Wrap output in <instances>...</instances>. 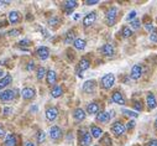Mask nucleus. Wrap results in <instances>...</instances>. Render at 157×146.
Listing matches in <instances>:
<instances>
[{
  "label": "nucleus",
  "mask_w": 157,
  "mask_h": 146,
  "mask_svg": "<svg viewBox=\"0 0 157 146\" xmlns=\"http://www.w3.org/2000/svg\"><path fill=\"white\" fill-rule=\"evenodd\" d=\"M131 78L132 79H139L141 76H142V68L140 67V66H137V64H135L132 68H131Z\"/></svg>",
  "instance_id": "dca6fc26"
},
{
  "label": "nucleus",
  "mask_w": 157,
  "mask_h": 146,
  "mask_svg": "<svg viewBox=\"0 0 157 146\" xmlns=\"http://www.w3.org/2000/svg\"><path fill=\"white\" fill-rule=\"evenodd\" d=\"M24 146H36V145H35V144H33V142H31V141H26V142H25V145H24Z\"/></svg>",
  "instance_id": "de8ad7c7"
},
{
  "label": "nucleus",
  "mask_w": 157,
  "mask_h": 146,
  "mask_svg": "<svg viewBox=\"0 0 157 146\" xmlns=\"http://www.w3.org/2000/svg\"><path fill=\"white\" fill-rule=\"evenodd\" d=\"M50 137L52 140H59L62 137V130L59 126H52L50 129Z\"/></svg>",
  "instance_id": "1a4fd4ad"
},
{
  "label": "nucleus",
  "mask_w": 157,
  "mask_h": 146,
  "mask_svg": "<svg viewBox=\"0 0 157 146\" xmlns=\"http://www.w3.org/2000/svg\"><path fill=\"white\" fill-rule=\"evenodd\" d=\"M79 17H81V16H79V14H74V15H73V20H74V21L79 20Z\"/></svg>",
  "instance_id": "09e8293b"
},
{
  "label": "nucleus",
  "mask_w": 157,
  "mask_h": 146,
  "mask_svg": "<svg viewBox=\"0 0 157 146\" xmlns=\"http://www.w3.org/2000/svg\"><path fill=\"white\" fill-rule=\"evenodd\" d=\"M121 33H123V37H130V36L132 35V30H131L130 27H128V26H125V27L123 29V31H121Z\"/></svg>",
  "instance_id": "72a5a7b5"
},
{
  "label": "nucleus",
  "mask_w": 157,
  "mask_h": 146,
  "mask_svg": "<svg viewBox=\"0 0 157 146\" xmlns=\"http://www.w3.org/2000/svg\"><path fill=\"white\" fill-rule=\"evenodd\" d=\"M4 75H5V73H4V71H2V69H0V79H3V78L5 77Z\"/></svg>",
  "instance_id": "3c124183"
},
{
  "label": "nucleus",
  "mask_w": 157,
  "mask_h": 146,
  "mask_svg": "<svg viewBox=\"0 0 157 146\" xmlns=\"http://www.w3.org/2000/svg\"><path fill=\"white\" fill-rule=\"evenodd\" d=\"M135 124H136V123H135L134 120H131V121H129V123H128V125H126V128H125V129H128V130H131V129L135 126Z\"/></svg>",
  "instance_id": "a19ab883"
},
{
  "label": "nucleus",
  "mask_w": 157,
  "mask_h": 146,
  "mask_svg": "<svg viewBox=\"0 0 157 146\" xmlns=\"http://www.w3.org/2000/svg\"><path fill=\"white\" fill-rule=\"evenodd\" d=\"M74 40H75V39H74V31H73V30L68 31V32H67V35H66L64 42H66V44H71V42H73Z\"/></svg>",
  "instance_id": "cd10ccee"
},
{
  "label": "nucleus",
  "mask_w": 157,
  "mask_h": 146,
  "mask_svg": "<svg viewBox=\"0 0 157 146\" xmlns=\"http://www.w3.org/2000/svg\"><path fill=\"white\" fill-rule=\"evenodd\" d=\"M100 51H101L103 55H105V56H108V57H111V56H114V53H115V48H114V46H113L111 44H105V45L100 48Z\"/></svg>",
  "instance_id": "9b49d317"
},
{
  "label": "nucleus",
  "mask_w": 157,
  "mask_h": 146,
  "mask_svg": "<svg viewBox=\"0 0 157 146\" xmlns=\"http://www.w3.org/2000/svg\"><path fill=\"white\" fill-rule=\"evenodd\" d=\"M95 20H97V13H89L86 17H84V20H83V25H84V27H89V26H92L94 22H95Z\"/></svg>",
  "instance_id": "6e6552de"
},
{
  "label": "nucleus",
  "mask_w": 157,
  "mask_h": 146,
  "mask_svg": "<svg viewBox=\"0 0 157 146\" xmlns=\"http://www.w3.org/2000/svg\"><path fill=\"white\" fill-rule=\"evenodd\" d=\"M62 94H63L62 87H61V86H53V88H52V90H51V95H52L53 98H58V97H61Z\"/></svg>",
  "instance_id": "393cba45"
},
{
  "label": "nucleus",
  "mask_w": 157,
  "mask_h": 146,
  "mask_svg": "<svg viewBox=\"0 0 157 146\" xmlns=\"http://www.w3.org/2000/svg\"><path fill=\"white\" fill-rule=\"evenodd\" d=\"M4 135H5V130H4L3 128H0V137L4 136Z\"/></svg>",
  "instance_id": "8fccbe9b"
},
{
  "label": "nucleus",
  "mask_w": 157,
  "mask_h": 146,
  "mask_svg": "<svg viewBox=\"0 0 157 146\" xmlns=\"http://www.w3.org/2000/svg\"><path fill=\"white\" fill-rule=\"evenodd\" d=\"M10 113H13V109L11 108H4V114L5 115H9Z\"/></svg>",
  "instance_id": "49530a36"
},
{
  "label": "nucleus",
  "mask_w": 157,
  "mask_h": 146,
  "mask_svg": "<svg viewBox=\"0 0 157 146\" xmlns=\"http://www.w3.org/2000/svg\"><path fill=\"white\" fill-rule=\"evenodd\" d=\"M46 79H47V84L48 86H55L56 84V81H57V75L55 71H48L46 73Z\"/></svg>",
  "instance_id": "4468645a"
},
{
  "label": "nucleus",
  "mask_w": 157,
  "mask_h": 146,
  "mask_svg": "<svg viewBox=\"0 0 157 146\" xmlns=\"http://www.w3.org/2000/svg\"><path fill=\"white\" fill-rule=\"evenodd\" d=\"M79 146H89L92 144V135L87 133V129L79 130V140H78Z\"/></svg>",
  "instance_id": "f257e3e1"
},
{
  "label": "nucleus",
  "mask_w": 157,
  "mask_h": 146,
  "mask_svg": "<svg viewBox=\"0 0 157 146\" xmlns=\"http://www.w3.org/2000/svg\"><path fill=\"white\" fill-rule=\"evenodd\" d=\"M21 16H20V13L19 11H10L9 13V21L11 24H17L20 21Z\"/></svg>",
  "instance_id": "4be33fe9"
},
{
  "label": "nucleus",
  "mask_w": 157,
  "mask_h": 146,
  "mask_svg": "<svg viewBox=\"0 0 157 146\" xmlns=\"http://www.w3.org/2000/svg\"><path fill=\"white\" fill-rule=\"evenodd\" d=\"M150 40H151V42L157 44V30H156V29L151 32V35H150Z\"/></svg>",
  "instance_id": "e433bc0d"
},
{
  "label": "nucleus",
  "mask_w": 157,
  "mask_h": 146,
  "mask_svg": "<svg viewBox=\"0 0 157 146\" xmlns=\"http://www.w3.org/2000/svg\"><path fill=\"white\" fill-rule=\"evenodd\" d=\"M36 55L38 56V58H40V60L45 61V60H47L48 56H50V50H48L46 46H41V47H38V48H37Z\"/></svg>",
  "instance_id": "0eeeda50"
},
{
  "label": "nucleus",
  "mask_w": 157,
  "mask_h": 146,
  "mask_svg": "<svg viewBox=\"0 0 157 146\" xmlns=\"http://www.w3.org/2000/svg\"><path fill=\"white\" fill-rule=\"evenodd\" d=\"M73 118H74L75 121H82V120L86 119V112L83 110V109L78 108L73 112Z\"/></svg>",
  "instance_id": "2eb2a0df"
},
{
  "label": "nucleus",
  "mask_w": 157,
  "mask_h": 146,
  "mask_svg": "<svg viewBox=\"0 0 157 146\" xmlns=\"http://www.w3.org/2000/svg\"><path fill=\"white\" fill-rule=\"evenodd\" d=\"M115 83V76L113 73H108L101 78V87L104 89H110Z\"/></svg>",
  "instance_id": "7ed1b4c3"
},
{
  "label": "nucleus",
  "mask_w": 157,
  "mask_h": 146,
  "mask_svg": "<svg viewBox=\"0 0 157 146\" xmlns=\"http://www.w3.org/2000/svg\"><path fill=\"white\" fill-rule=\"evenodd\" d=\"M97 119H98V121H99V123L106 124V123H109V120H110V114H109L108 112H101V113H98Z\"/></svg>",
  "instance_id": "412c9836"
},
{
  "label": "nucleus",
  "mask_w": 157,
  "mask_h": 146,
  "mask_svg": "<svg viewBox=\"0 0 157 146\" xmlns=\"http://www.w3.org/2000/svg\"><path fill=\"white\" fill-rule=\"evenodd\" d=\"M130 25H131V30H135V31H136V30H139V29L141 27V22H140V20H139V19L132 20Z\"/></svg>",
  "instance_id": "2f4dec72"
},
{
  "label": "nucleus",
  "mask_w": 157,
  "mask_h": 146,
  "mask_svg": "<svg viewBox=\"0 0 157 146\" xmlns=\"http://www.w3.org/2000/svg\"><path fill=\"white\" fill-rule=\"evenodd\" d=\"M145 29H146L147 31H151V32H152V31L155 30V26H153L151 22H147V24H146V26H145Z\"/></svg>",
  "instance_id": "ea45409f"
},
{
  "label": "nucleus",
  "mask_w": 157,
  "mask_h": 146,
  "mask_svg": "<svg viewBox=\"0 0 157 146\" xmlns=\"http://www.w3.org/2000/svg\"><path fill=\"white\" fill-rule=\"evenodd\" d=\"M15 93L16 90H11V89H6V90H3L0 93V100L3 102H10L15 98Z\"/></svg>",
  "instance_id": "20e7f679"
},
{
  "label": "nucleus",
  "mask_w": 157,
  "mask_h": 146,
  "mask_svg": "<svg viewBox=\"0 0 157 146\" xmlns=\"http://www.w3.org/2000/svg\"><path fill=\"white\" fill-rule=\"evenodd\" d=\"M9 4H10V2H0V5H3V6L9 5Z\"/></svg>",
  "instance_id": "603ef678"
},
{
  "label": "nucleus",
  "mask_w": 157,
  "mask_h": 146,
  "mask_svg": "<svg viewBox=\"0 0 157 146\" xmlns=\"http://www.w3.org/2000/svg\"><path fill=\"white\" fill-rule=\"evenodd\" d=\"M111 100L115 104H119V105H124L125 104V98L123 97V94L120 92H114L111 94Z\"/></svg>",
  "instance_id": "f8f14e48"
},
{
  "label": "nucleus",
  "mask_w": 157,
  "mask_h": 146,
  "mask_svg": "<svg viewBox=\"0 0 157 146\" xmlns=\"http://www.w3.org/2000/svg\"><path fill=\"white\" fill-rule=\"evenodd\" d=\"M155 128H156V129H157V119H156V120H155Z\"/></svg>",
  "instance_id": "5fc2aeb1"
},
{
  "label": "nucleus",
  "mask_w": 157,
  "mask_h": 146,
  "mask_svg": "<svg viewBox=\"0 0 157 146\" xmlns=\"http://www.w3.org/2000/svg\"><path fill=\"white\" fill-rule=\"evenodd\" d=\"M86 4L87 5H95V4H98V0H87Z\"/></svg>",
  "instance_id": "c03bdc74"
},
{
  "label": "nucleus",
  "mask_w": 157,
  "mask_h": 146,
  "mask_svg": "<svg viewBox=\"0 0 157 146\" xmlns=\"http://www.w3.org/2000/svg\"><path fill=\"white\" fill-rule=\"evenodd\" d=\"M90 134H92V137H95V139H99L103 134V130L97 126V125H92L90 126Z\"/></svg>",
  "instance_id": "5701e85b"
},
{
  "label": "nucleus",
  "mask_w": 157,
  "mask_h": 146,
  "mask_svg": "<svg viewBox=\"0 0 157 146\" xmlns=\"http://www.w3.org/2000/svg\"><path fill=\"white\" fill-rule=\"evenodd\" d=\"M20 33H21V31L19 29H14V30H10L8 32V35H10V36H19Z\"/></svg>",
  "instance_id": "4c0bfd02"
},
{
  "label": "nucleus",
  "mask_w": 157,
  "mask_h": 146,
  "mask_svg": "<svg viewBox=\"0 0 157 146\" xmlns=\"http://www.w3.org/2000/svg\"><path fill=\"white\" fill-rule=\"evenodd\" d=\"M4 144H5V146H16V144H17V137H16V135H15V134H9V135L6 136Z\"/></svg>",
  "instance_id": "6ab92c4d"
},
{
  "label": "nucleus",
  "mask_w": 157,
  "mask_h": 146,
  "mask_svg": "<svg viewBox=\"0 0 157 146\" xmlns=\"http://www.w3.org/2000/svg\"><path fill=\"white\" fill-rule=\"evenodd\" d=\"M134 108H135V109H137V110H142V105H141V102H139V100L134 102Z\"/></svg>",
  "instance_id": "58836bf2"
},
{
  "label": "nucleus",
  "mask_w": 157,
  "mask_h": 146,
  "mask_svg": "<svg viewBox=\"0 0 157 146\" xmlns=\"http://www.w3.org/2000/svg\"><path fill=\"white\" fill-rule=\"evenodd\" d=\"M136 15H137V13H136L135 10H132V11L129 13V15L125 17V20H126V21H132V20L136 19Z\"/></svg>",
  "instance_id": "f704fd0d"
},
{
  "label": "nucleus",
  "mask_w": 157,
  "mask_h": 146,
  "mask_svg": "<svg viewBox=\"0 0 157 146\" xmlns=\"http://www.w3.org/2000/svg\"><path fill=\"white\" fill-rule=\"evenodd\" d=\"M146 103H147V106L148 109H155L157 106V100L155 98V95L152 93H148L147 97H146Z\"/></svg>",
  "instance_id": "a211bd4d"
},
{
  "label": "nucleus",
  "mask_w": 157,
  "mask_h": 146,
  "mask_svg": "<svg viewBox=\"0 0 157 146\" xmlns=\"http://www.w3.org/2000/svg\"><path fill=\"white\" fill-rule=\"evenodd\" d=\"M11 82H13V77L10 75H6L2 81H0V90H2L3 88H5L6 86H9Z\"/></svg>",
  "instance_id": "a878e982"
},
{
  "label": "nucleus",
  "mask_w": 157,
  "mask_h": 146,
  "mask_svg": "<svg viewBox=\"0 0 157 146\" xmlns=\"http://www.w3.org/2000/svg\"><path fill=\"white\" fill-rule=\"evenodd\" d=\"M35 94H36V93H35V89H33V88H24L22 92H21L22 98L26 99V100L32 99V98L35 97Z\"/></svg>",
  "instance_id": "f3484780"
},
{
  "label": "nucleus",
  "mask_w": 157,
  "mask_h": 146,
  "mask_svg": "<svg viewBox=\"0 0 157 146\" xmlns=\"http://www.w3.org/2000/svg\"><path fill=\"white\" fill-rule=\"evenodd\" d=\"M30 44H31V42H30V40H22V41H20V42H19V45H20V46H30Z\"/></svg>",
  "instance_id": "79ce46f5"
},
{
  "label": "nucleus",
  "mask_w": 157,
  "mask_h": 146,
  "mask_svg": "<svg viewBox=\"0 0 157 146\" xmlns=\"http://www.w3.org/2000/svg\"><path fill=\"white\" fill-rule=\"evenodd\" d=\"M116 14H117V8L115 6H111L106 10L105 13V20H106V24L109 26H113L116 21Z\"/></svg>",
  "instance_id": "f03ea898"
},
{
  "label": "nucleus",
  "mask_w": 157,
  "mask_h": 146,
  "mask_svg": "<svg viewBox=\"0 0 157 146\" xmlns=\"http://www.w3.org/2000/svg\"><path fill=\"white\" fill-rule=\"evenodd\" d=\"M78 6V3L77 2H73V0H69V2H66L64 3V8L67 9V13L69 14L71 13V9H74Z\"/></svg>",
  "instance_id": "bb28decb"
},
{
  "label": "nucleus",
  "mask_w": 157,
  "mask_h": 146,
  "mask_svg": "<svg viewBox=\"0 0 157 146\" xmlns=\"http://www.w3.org/2000/svg\"><path fill=\"white\" fill-rule=\"evenodd\" d=\"M46 68H44V67H40L37 69V79L38 81H41V79H44V77L46 76Z\"/></svg>",
  "instance_id": "c756f323"
},
{
  "label": "nucleus",
  "mask_w": 157,
  "mask_h": 146,
  "mask_svg": "<svg viewBox=\"0 0 157 146\" xmlns=\"http://www.w3.org/2000/svg\"><path fill=\"white\" fill-rule=\"evenodd\" d=\"M95 88H97V82L95 81H87L86 83H84V86H83V90L86 92V93H93L94 90H95Z\"/></svg>",
  "instance_id": "ddd939ff"
},
{
  "label": "nucleus",
  "mask_w": 157,
  "mask_h": 146,
  "mask_svg": "<svg viewBox=\"0 0 157 146\" xmlns=\"http://www.w3.org/2000/svg\"><path fill=\"white\" fill-rule=\"evenodd\" d=\"M45 140H46V134L44 131H38V134H37V142L38 144H44Z\"/></svg>",
  "instance_id": "473e14b6"
},
{
  "label": "nucleus",
  "mask_w": 157,
  "mask_h": 146,
  "mask_svg": "<svg viewBox=\"0 0 157 146\" xmlns=\"http://www.w3.org/2000/svg\"><path fill=\"white\" fill-rule=\"evenodd\" d=\"M89 67H90V62H89V60H88V58H82V60L79 61V63H78V68H77V75L79 76V77H82L81 72H83V71L88 69Z\"/></svg>",
  "instance_id": "39448f33"
},
{
  "label": "nucleus",
  "mask_w": 157,
  "mask_h": 146,
  "mask_svg": "<svg viewBox=\"0 0 157 146\" xmlns=\"http://www.w3.org/2000/svg\"><path fill=\"white\" fill-rule=\"evenodd\" d=\"M147 146H157V140H156V139L150 140V141H148V144H147Z\"/></svg>",
  "instance_id": "a18cd8bd"
},
{
  "label": "nucleus",
  "mask_w": 157,
  "mask_h": 146,
  "mask_svg": "<svg viewBox=\"0 0 157 146\" xmlns=\"http://www.w3.org/2000/svg\"><path fill=\"white\" fill-rule=\"evenodd\" d=\"M99 110H100V108H99V104L98 103H90V104H88V106H87V112H88V114H98L99 113Z\"/></svg>",
  "instance_id": "aec40b11"
},
{
  "label": "nucleus",
  "mask_w": 157,
  "mask_h": 146,
  "mask_svg": "<svg viewBox=\"0 0 157 146\" xmlns=\"http://www.w3.org/2000/svg\"><path fill=\"white\" fill-rule=\"evenodd\" d=\"M57 117H58V109L56 106H51V108H48L47 110H46V118H47V120L52 121Z\"/></svg>",
  "instance_id": "9d476101"
},
{
  "label": "nucleus",
  "mask_w": 157,
  "mask_h": 146,
  "mask_svg": "<svg viewBox=\"0 0 157 146\" xmlns=\"http://www.w3.org/2000/svg\"><path fill=\"white\" fill-rule=\"evenodd\" d=\"M123 113L129 115V117H131V118H137L139 117V114L136 112H131V110H128V109H123Z\"/></svg>",
  "instance_id": "c9c22d12"
},
{
  "label": "nucleus",
  "mask_w": 157,
  "mask_h": 146,
  "mask_svg": "<svg viewBox=\"0 0 157 146\" xmlns=\"http://www.w3.org/2000/svg\"><path fill=\"white\" fill-rule=\"evenodd\" d=\"M37 109H38L37 105H33V106L31 108V112H37Z\"/></svg>",
  "instance_id": "864d4df0"
},
{
  "label": "nucleus",
  "mask_w": 157,
  "mask_h": 146,
  "mask_svg": "<svg viewBox=\"0 0 157 146\" xmlns=\"http://www.w3.org/2000/svg\"><path fill=\"white\" fill-rule=\"evenodd\" d=\"M111 131H113L115 135L120 136V135H123V134L125 133V126H124L120 121H115V123L111 125Z\"/></svg>",
  "instance_id": "423d86ee"
},
{
  "label": "nucleus",
  "mask_w": 157,
  "mask_h": 146,
  "mask_svg": "<svg viewBox=\"0 0 157 146\" xmlns=\"http://www.w3.org/2000/svg\"><path fill=\"white\" fill-rule=\"evenodd\" d=\"M59 22H61L59 17H56V16H53V17H51V19L48 20V25L52 26V27H57V26L59 25Z\"/></svg>",
  "instance_id": "7c9ffc66"
},
{
  "label": "nucleus",
  "mask_w": 157,
  "mask_h": 146,
  "mask_svg": "<svg viewBox=\"0 0 157 146\" xmlns=\"http://www.w3.org/2000/svg\"><path fill=\"white\" fill-rule=\"evenodd\" d=\"M35 68V62L33 61H31V62H29V64H27V67H26V69L27 71H32Z\"/></svg>",
  "instance_id": "37998d69"
},
{
  "label": "nucleus",
  "mask_w": 157,
  "mask_h": 146,
  "mask_svg": "<svg viewBox=\"0 0 157 146\" xmlns=\"http://www.w3.org/2000/svg\"><path fill=\"white\" fill-rule=\"evenodd\" d=\"M73 46H74V48H77V50H84L86 46H87V42H86L84 40H82V39H75V40L73 41Z\"/></svg>",
  "instance_id": "b1692460"
},
{
  "label": "nucleus",
  "mask_w": 157,
  "mask_h": 146,
  "mask_svg": "<svg viewBox=\"0 0 157 146\" xmlns=\"http://www.w3.org/2000/svg\"><path fill=\"white\" fill-rule=\"evenodd\" d=\"M100 144H103L104 146H111V139L108 134H104V136L100 139Z\"/></svg>",
  "instance_id": "c85d7f7f"
}]
</instances>
